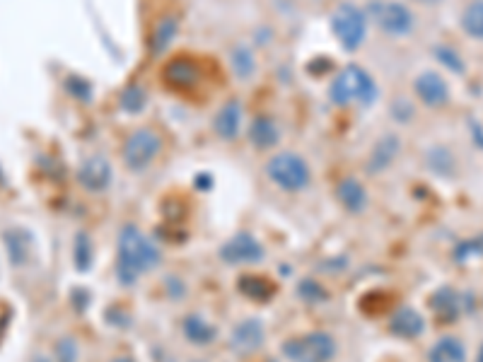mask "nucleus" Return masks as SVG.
Returning <instances> with one entry per match:
<instances>
[{
    "label": "nucleus",
    "instance_id": "nucleus-27",
    "mask_svg": "<svg viewBox=\"0 0 483 362\" xmlns=\"http://www.w3.org/2000/svg\"><path fill=\"white\" fill-rule=\"evenodd\" d=\"M428 162H430V170L435 174H442V177H447V174H452V170H455V157L450 155L447 148H432Z\"/></svg>",
    "mask_w": 483,
    "mask_h": 362
},
{
    "label": "nucleus",
    "instance_id": "nucleus-22",
    "mask_svg": "<svg viewBox=\"0 0 483 362\" xmlns=\"http://www.w3.org/2000/svg\"><path fill=\"white\" fill-rule=\"evenodd\" d=\"M177 29H179V20H177V17H162V20L157 22V27H155V32H152V39H150L155 56L162 53L165 48L170 46L172 39L177 36Z\"/></svg>",
    "mask_w": 483,
    "mask_h": 362
},
{
    "label": "nucleus",
    "instance_id": "nucleus-1",
    "mask_svg": "<svg viewBox=\"0 0 483 362\" xmlns=\"http://www.w3.org/2000/svg\"><path fill=\"white\" fill-rule=\"evenodd\" d=\"M162 264V252L143 229L123 224L116 242V276L121 285H135L145 273H152Z\"/></svg>",
    "mask_w": 483,
    "mask_h": 362
},
{
    "label": "nucleus",
    "instance_id": "nucleus-14",
    "mask_svg": "<svg viewBox=\"0 0 483 362\" xmlns=\"http://www.w3.org/2000/svg\"><path fill=\"white\" fill-rule=\"evenodd\" d=\"M336 198H338V203L343 205L348 213H353V215L363 213V210L368 208V203H370L368 189H365V186L355 177H346V179L338 181Z\"/></svg>",
    "mask_w": 483,
    "mask_h": 362
},
{
    "label": "nucleus",
    "instance_id": "nucleus-32",
    "mask_svg": "<svg viewBox=\"0 0 483 362\" xmlns=\"http://www.w3.org/2000/svg\"><path fill=\"white\" fill-rule=\"evenodd\" d=\"M481 254L483 252V239H474V242H464V244L457 249V256H459V261H467L469 254Z\"/></svg>",
    "mask_w": 483,
    "mask_h": 362
},
{
    "label": "nucleus",
    "instance_id": "nucleus-37",
    "mask_svg": "<svg viewBox=\"0 0 483 362\" xmlns=\"http://www.w3.org/2000/svg\"><path fill=\"white\" fill-rule=\"evenodd\" d=\"M32 362H48V360H46V358H44V355H39V358H34V360H32Z\"/></svg>",
    "mask_w": 483,
    "mask_h": 362
},
{
    "label": "nucleus",
    "instance_id": "nucleus-29",
    "mask_svg": "<svg viewBox=\"0 0 483 362\" xmlns=\"http://www.w3.org/2000/svg\"><path fill=\"white\" fill-rule=\"evenodd\" d=\"M297 295L305 299V302H324V299H326V290L321 288L317 280L305 278L300 285H297Z\"/></svg>",
    "mask_w": 483,
    "mask_h": 362
},
{
    "label": "nucleus",
    "instance_id": "nucleus-26",
    "mask_svg": "<svg viewBox=\"0 0 483 362\" xmlns=\"http://www.w3.org/2000/svg\"><path fill=\"white\" fill-rule=\"evenodd\" d=\"M239 290L246 292L251 299H266L274 292V285L266 283V280H259V276H244L239 283Z\"/></svg>",
    "mask_w": 483,
    "mask_h": 362
},
{
    "label": "nucleus",
    "instance_id": "nucleus-31",
    "mask_svg": "<svg viewBox=\"0 0 483 362\" xmlns=\"http://www.w3.org/2000/svg\"><path fill=\"white\" fill-rule=\"evenodd\" d=\"M90 264H92L90 237L78 234V239H76V266H78V271H88Z\"/></svg>",
    "mask_w": 483,
    "mask_h": 362
},
{
    "label": "nucleus",
    "instance_id": "nucleus-25",
    "mask_svg": "<svg viewBox=\"0 0 483 362\" xmlns=\"http://www.w3.org/2000/svg\"><path fill=\"white\" fill-rule=\"evenodd\" d=\"M147 107V95L140 90L138 85H131L128 90H123L121 95V109L128 111V114H138Z\"/></svg>",
    "mask_w": 483,
    "mask_h": 362
},
{
    "label": "nucleus",
    "instance_id": "nucleus-33",
    "mask_svg": "<svg viewBox=\"0 0 483 362\" xmlns=\"http://www.w3.org/2000/svg\"><path fill=\"white\" fill-rule=\"evenodd\" d=\"M392 114L396 116V121H401V123H406L408 118H411V114H413V107L408 102H394V109H392Z\"/></svg>",
    "mask_w": 483,
    "mask_h": 362
},
{
    "label": "nucleus",
    "instance_id": "nucleus-35",
    "mask_svg": "<svg viewBox=\"0 0 483 362\" xmlns=\"http://www.w3.org/2000/svg\"><path fill=\"white\" fill-rule=\"evenodd\" d=\"M476 362H483V343H481V348H479V355H476Z\"/></svg>",
    "mask_w": 483,
    "mask_h": 362
},
{
    "label": "nucleus",
    "instance_id": "nucleus-2",
    "mask_svg": "<svg viewBox=\"0 0 483 362\" xmlns=\"http://www.w3.org/2000/svg\"><path fill=\"white\" fill-rule=\"evenodd\" d=\"M380 97V87L365 68L348 63L329 85V99L336 107H363L370 109Z\"/></svg>",
    "mask_w": 483,
    "mask_h": 362
},
{
    "label": "nucleus",
    "instance_id": "nucleus-20",
    "mask_svg": "<svg viewBox=\"0 0 483 362\" xmlns=\"http://www.w3.org/2000/svg\"><path fill=\"white\" fill-rule=\"evenodd\" d=\"M462 29L472 39L483 41V0H474L462 12Z\"/></svg>",
    "mask_w": 483,
    "mask_h": 362
},
{
    "label": "nucleus",
    "instance_id": "nucleus-9",
    "mask_svg": "<svg viewBox=\"0 0 483 362\" xmlns=\"http://www.w3.org/2000/svg\"><path fill=\"white\" fill-rule=\"evenodd\" d=\"M78 181L83 189H88L92 193H102L107 191L114 181V167L104 155H90L83 160L78 170Z\"/></svg>",
    "mask_w": 483,
    "mask_h": 362
},
{
    "label": "nucleus",
    "instance_id": "nucleus-12",
    "mask_svg": "<svg viewBox=\"0 0 483 362\" xmlns=\"http://www.w3.org/2000/svg\"><path fill=\"white\" fill-rule=\"evenodd\" d=\"M283 138V130L274 116L261 114L249 123V143L256 150H274Z\"/></svg>",
    "mask_w": 483,
    "mask_h": 362
},
{
    "label": "nucleus",
    "instance_id": "nucleus-8",
    "mask_svg": "<svg viewBox=\"0 0 483 362\" xmlns=\"http://www.w3.org/2000/svg\"><path fill=\"white\" fill-rule=\"evenodd\" d=\"M218 256L222 264H227V266H251V264L264 261L266 249L261 247V242H259L256 237L239 232V234L230 237V239L218 249Z\"/></svg>",
    "mask_w": 483,
    "mask_h": 362
},
{
    "label": "nucleus",
    "instance_id": "nucleus-3",
    "mask_svg": "<svg viewBox=\"0 0 483 362\" xmlns=\"http://www.w3.org/2000/svg\"><path fill=\"white\" fill-rule=\"evenodd\" d=\"M266 177L281 191L300 193L312 181V170H309V162L302 155L293 152V150H283L266 162Z\"/></svg>",
    "mask_w": 483,
    "mask_h": 362
},
{
    "label": "nucleus",
    "instance_id": "nucleus-17",
    "mask_svg": "<svg viewBox=\"0 0 483 362\" xmlns=\"http://www.w3.org/2000/svg\"><path fill=\"white\" fill-rule=\"evenodd\" d=\"M182 331H184V336H187V341L194 343V346H210V343L218 338V329L201 314L184 316Z\"/></svg>",
    "mask_w": 483,
    "mask_h": 362
},
{
    "label": "nucleus",
    "instance_id": "nucleus-16",
    "mask_svg": "<svg viewBox=\"0 0 483 362\" xmlns=\"http://www.w3.org/2000/svg\"><path fill=\"white\" fill-rule=\"evenodd\" d=\"M264 343V324L259 319H244L232 329V348L239 353H254Z\"/></svg>",
    "mask_w": 483,
    "mask_h": 362
},
{
    "label": "nucleus",
    "instance_id": "nucleus-13",
    "mask_svg": "<svg viewBox=\"0 0 483 362\" xmlns=\"http://www.w3.org/2000/svg\"><path fill=\"white\" fill-rule=\"evenodd\" d=\"M401 152V138L394 133H387L382 135L380 140L375 143L373 152H370V160H368V170L373 174H382L385 170L394 165V160L399 157Z\"/></svg>",
    "mask_w": 483,
    "mask_h": 362
},
{
    "label": "nucleus",
    "instance_id": "nucleus-36",
    "mask_svg": "<svg viewBox=\"0 0 483 362\" xmlns=\"http://www.w3.org/2000/svg\"><path fill=\"white\" fill-rule=\"evenodd\" d=\"M416 3H423V5H432V3H440V0H416Z\"/></svg>",
    "mask_w": 483,
    "mask_h": 362
},
{
    "label": "nucleus",
    "instance_id": "nucleus-28",
    "mask_svg": "<svg viewBox=\"0 0 483 362\" xmlns=\"http://www.w3.org/2000/svg\"><path fill=\"white\" fill-rule=\"evenodd\" d=\"M457 302H459V297H457L455 292L442 290L432 299V307H435L440 314H445V319H457Z\"/></svg>",
    "mask_w": 483,
    "mask_h": 362
},
{
    "label": "nucleus",
    "instance_id": "nucleus-18",
    "mask_svg": "<svg viewBox=\"0 0 483 362\" xmlns=\"http://www.w3.org/2000/svg\"><path fill=\"white\" fill-rule=\"evenodd\" d=\"M428 362H467V348L455 336H442L428 351Z\"/></svg>",
    "mask_w": 483,
    "mask_h": 362
},
{
    "label": "nucleus",
    "instance_id": "nucleus-10",
    "mask_svg": "<svg viewBox=\"0 0 483 362\" xmlns=\"http://www.w3.org/2000/svg\"><path fill=\"white\" fill-rule=\"evenodd\" d=\"M413 92L425 107L440 109L450 102V85L445 83V78L435 71H425L413 80Z\"/></svg>",
    "mask_w": 483,
    "mask_h": 362
},
{
    "label": "nucleus",
    "instance_id": "nucleus-15",
    "mask_svg": "<svg viewBox=\"0 0 483 362\" xmlns=\"http://www.w3.org/2000/svg\"><path fill=\"white\" fill-rule=\"evenodd\" d=\"M389 331L399 338H418L425 331V319L418 309L413 307H401L394 311L392 321H389Z\"/></svg>",
    "mask_w": 483,
    "mask_h": 362
},
{
    "label": "nucleus",
    "instance_id": "nucleus-5",
    "mask_svg": "<svg viewBox=\"0 0 483 362\" xmlns=\"http://www.w3.org/2000/svg\"><path fill=\"white\" fill-rule=\"evenodd\" d=\"M365 12H368L370 22L382 34L394 36V39H401V36L416 32L418 20L413 15V10L404 3H396V0H373Z\"/></svg>",
    "mask_w": 483,
    "mask_h": 362
},
{
    "label": "nucleus",
    "instance_id": "nucleus-30",
    "mask_svg": "<svg viewBox=\"0 0 483 362\" xmlns=\"http://www.w3.org/2000/svg\"><path fill=\"white\" fill-rule=\"evenodd\" d=\"M78 343L73 336H63L56 343V360L58 362H78Z\"/></svg>",
    "mask_w": 483,
    "mask_h": 362
},
{
    "label": "nucleus",
    "instance_id": "nucleus-6",
    "mask_svg": "<svg viewBox=\"0 0 483 362\" xmlns=\"http://www.w3.org/2000/svg\"><path fill=\"white\" fill-rule=\"evenodd\" d=\"M368 27H370L368 12L353 3H341L331 15V32L348 53L363 48Z\"/></svg>",
    "mask_w": 483,
    "mask_h": 362
},
{
    "label": "nucleus",
    "instance_id": "nucleus-34",
    "mask_svg": "<svg viewBox=\"0 0 483 362\" xmlns=\"http://www.w3.org/2000/svg\"><path fill=\"white\" fill-rule=\"evenodd\" d=\"M111 362H135L133 358H128V355H121V358H114Z\"/></svg>",
    "mask_w": 483,
    "mask_h": 362
},
{
    "label": "nucleus",
    "instance_id": "nucleus-11",
    "mask_svg": "<svg viewBox=\"0 0 483 362\" xmlns=\"http://www.w3.org/2000/svg\"><path fill=\"white\" fill-rule=\"evenodd\" d=\"M242 123H244V107L239 99H227L213 116V133L220 140H234L242 133Z\"/></svg>",
    "mask_w": 483,
    "mask_h": 362
},
{
    "label": "nucleus",
    "instance_id": "nucleus-4",
    "mask_svg": "<svg viewBox=\"0 0 483 362\" xmlns=\"http://www.w3.org/2000/svg\"><path fill=\"white\" fill-rule=\"evenodd\" d=\"M162 135L160 130H155L152 126H138L126 135L121 148V160L126 165V170H131L135 174L145 172L147 167H152V162L160 157L162 152Z\"/></svg>",
    "mask_w": 483,
    "mask_h": 362
},
{
    "label": "nucleus",
    "instance_id": "nucleus-24",
    "mask_svg": "<svg viewBox=\"0 0 483 362\" xmlns=\"http://www.w3.org/2000/svg\"><path fill=\"white\" fill-rule=\"evenodd\" d=\"M432 56H435V61L440 66H445L447 71L457 73V75H464L467 73V66H464L462 56L455 51L452 46H447V43H437L435 48H432Z\"/></svg>",
    "mask_w": 483,
    "mask_h": 362
},
{
    "label": "nucleus",
    "instance_id": "nucleus-21",
    "mask_svg": "<svg viewBox=\"0 0 483 362\" xmlns=\"http://www.w3.org/2000/svg\"><path fill=\"white\" fill-rule=\"evenodd\" d=\"M230 63H232V71L237 75L239 80H249L254 73H256V58H254L251 48L249 46H234L232 48V56H230Z\"/></svg>",
    "mask_w": 483,
    "mask_h": 362
},
{
    "label": "nucleus",
    "instance_id": "nucleus-19",
    "mask_svg": "<svg viewBox=\"0 0 483 362\" xmlns=\"http://www.w3.org/2000/svg\"><path fill=\"white\" fill-rule=\"evenodd\" d=\"M162 78L172 87H191V85H196V80H198V68L191 63L189 58H177L165 68Z\"/></svg>",
    "mask_w": 483,
    "mask_h": 362
},
{
    "label": "nucleus",
    "instance_id": "nucleus-23",
    "mask_svg": "<svg viewBox=\"0 0 483 362\" xmlns=\"http://www.w3.org/2000/svg\"><path fill=\"white\" fill-rule=\"evenodd\" d=\"M5 244H8L12 264L22 266L24 261L29 259V237H27V232H22V229H8V232H5Z\"/></svg>",
    "mask_w": 483,
    "mask_h": 362
},
{
    "label": "nucleus",
    "instance_id": "nucleus-7",
    "mask_svg": "<svg viewBox=\"0 0 483 362\" xmlns=\"http://www.w3.org/2000/svg\"><path fill=\"white\" fill-rule=\"evenodd\" d=\"M336 341L326 331L293 336V338L283 343V355L290 362H331L336 358Z\"/></svg>",
    "mask_w": 483,
    "mask_h": 362
}]
</instances>
